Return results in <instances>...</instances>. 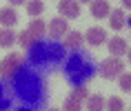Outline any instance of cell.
Wrapping results in <instances>:
<instances>
[{"instance_id":"cell-13","label":"cell","mask_w":131,"mask_h":111,"mask_svg":"<svg viewBox=\"0 0 131 111\" xmlns=\"http://www.w3.org/2000/svg\"><path fill=\"white\" fill-rule=\"evenodd\" d=\"M42 11H45V2H40V0H31V2H27V14L29 16L40 18Z\"/></svg>"},{"instance_id":"cell-6","label":"cell","mask_w":131,"mask_h":111,"mask_svg":"<svg viewBox=\"0 0 131 111\" xmlns=\"http://www.w3.org/2000/svg\"><path fill=\"white\" fill-rule=\"evenodd\" d=\"M89 9H91V16L98 18V20L109 18V14H111V5L107 2V0H93V2L89 5Z\"/></svg>"},{"instance_id":"cell-14","label":"cell","mask_w":131,"mask_h":111,"mask_svg":"<svg viewBox=\"0 0 131 111\" xmlns=\"http://www.w3.org/2000/svg\"><path fill=\"white\" fill-rule=\"evenodd\" d=\"M16 42V34L11 29H0V47H11Z\"/></svg>"},{"instance_id":"cell-5","label":"cell","mask_w":131,"mask_h":111,"mask_svg":"<svg viewBox=\"0 0 131 111\" xmlns=\"http://www.w3.org/2000/svg\"><path fill=\"white\" fill-rule=\"evenodd\" d=\"M58 11H60V18H78L80 16V5L76 0H60L58 2Z\"/></svg>"},{"instance_id":"cell-2","label":"cell","mask_w":131,"mask_h":111,"mask_svg":"<svg viewBox=\"0 0 131 111\" xmlns=\"http://www.w3.org/2000/svg\"><path fill=\"white\" fill-rule=\"evenodd\" d=\"M22 67V56L20 53H9L5 60H0V76L11 78L18 73V69Z\"/></svg>"},{"instance_id":"cell-18","label":"cell","mask_w":131,"mask_h":111,"mask_svg":"<svg viewBox=\"0 0 131 111\" xmlns=\"http://www.w3.org/2000/svg\"><path fill=\"white\" fill-rule=\"evenodd\" d=\"M120 89L131 91V73H122V76H120Z\"/></svg>"},{"instance_id":"cell-9","label":"cell","mask_w":131,"mask_h":111,"mask_svg":"<svg viewBox=\"0 0 131 111\" xmlns=\"http://www.w3.org/2000/svg\"><path fill=\"white\" fill-rule=\"evenodd\" d=\"M109 25H111V29H116V31L124 29V25H127L124 9H113V11H111V14H109Z\"/></svg>"},{"instance_id":"cell-17","label":"cell","mask_w":131,"mask_h":111,"mask_svg":"<svg viewBox=\"0 0 131 111\" xmlns=\"http://www.w3.org/2000/svg\"><path fill=\"white\" fill-rule=\"evenodd\" d=\"M16 42H18L20 47H25V49H27V47H31V45H34L36 40H34V38H31V36L27 34V31H20V34L16 36Z\"/></svg>"},{"instance_id":"cell-16","label":"cell","mask_w":131,"mask_h":111,"mask_svg":"<svg viewBox=\"0 0 131 111\" xmlns=\"http://www.w3.org/2000/svg\"><path fill=\"white\" fill-rule=\"evenodd\" d=\"M104 107H107L109 111H124V102L118 96H111L109 100H104Z\"/></svg>"},{"instance_id":"cell-1","label":"cell","mask_w":131,"mask_h":111,"mask_svg":"<svg viewBox=\"0 0 131 111\" xmlns=\"http://www.w3.org/2000/svg\"><path fill=\"white\" fill-rule=\"evenodd\" d=\"M124 73V62L122 58H107L102 64H100V76L104 80H116Z\"/></svg>"},{"instance_id":"cell-12","label":"cell","mask_w":131,"mask_h":111,"mask_svg":"<svg viewBox=\"0 0 131 111\" xmlns=\"http://www.w3.org/2000/svg\"><path fill=\"white\" fill-rule=\"evenodd\" d=\"M87 109L89 111H104V98L93 93V96L87 98Z\"/></svg>"},{"instance_id":"cell-11","label":"cell","mask_w":131,"mask_h":111,"mask_svg":"<svg viewBox=\"0 0 131 111\" xmlns=\"http://www.w3.org/2000/svg\"><path fill=\"white\" fill-rule=\"evenodd\" d=\"M82 40H84V36L80 34V31H69V34L64 36V45L69 49H78L82 45Z\"/></svg>"},{"instance_id":"cell-15","label":"cell","mask_w":131,"mask_h":111,"mask_svg":"<svg viewBox=\"0 0 131 111\" xmlns=\"http://www.w3.org/2000/svg\"><path fill=\"white\" fill-rule=\"evenodd\" d=\"M80 109H82V100H78L76 96H69L62 107V111H80Z\"/></svg>"},{"instance_id":"cell-20","label":"cell","mask_w":131,"mask_h":111,"mask_svg":"<svg viewBox=\"0 0 131 111\" xmlns=\"http://www.w3.org/2000/svg\"><path fill=\"white\" fill-rule=\"evenodd\" d=\"M49 111H58V109H49Z\"/></svg>"},{"instance_id":"cell-3","label":"cell","mask_w":131,"mask_h":111,"mask_svg":"<svg viewBox=\"0 0 131 111\" xmlns=\"http://www.w3.org/2000/svg\"><path fill=\"white\" fill-rule=\"evenodd\" d=\"M47 34L51 36V38H62V36H67L69 34V22L64 20V18H58V16H56L53 20H49Z\"/></svg>"},{"instance_id":"cell-8","label":"cell","mask_w":131,"mask_h":111,"mask_svg":"<svg viewBox=\"0 0 131 111\" xmlns=\"http://www.w3.org/2000/svg\"><path fill=\"white\" fill-rule=\"evenodd\" d=\"M25 31H27V34L31 36V38H34V40H40V38H42V34L47 31V25L42 22V18H34V20L29 22V27L25 29Z\"/></svg>"},{"instance_id":"cell-10","label":"cell","mask_w":131,"mask_h":111,"mask_svg":"<svg viewBox=\"0 0 131 111\" xmlns=\"http://www.w3.org/2000/svg\"><path fill=\"white\" fill-rule=\"evenodd\" d=\"M16 22H18V16H16V9L14 7L0 9V25H2V29H9L11 25H16Z\"/></svg>"},{"instance_id":"cell-19","label":"cell","mask_w":131,"mask_h":111,"mask_svg":"<svg viewBox=\"0 0 131 111\" xmlns=\"http://www.w3.org/2000/svg\"><path fill=\"white\" fill-rule=\"evenodd\" d=\"M71 96H76L78 100H87V98H89V89H87V87H78V89L71 91Z\"/></svg>"},{"instance_id":"cell-4","label":"cell","mask_w":131,"mask_h":111,"mask_svg":"<svg viewBox=\"0 0 131 111\" xmlns=\"http://www.w3.org/2000/svg\"><path fill=\"white\" fill-rule=\"evenodd\" d=\"M107 49H109L111 58H122L127 51H129V45H127V40L124 38H120V36H113V38H107Z\"/></svg>"},{"instance_id":"cell-7","label":"cell","mask_w":131,"mask_h":111,"mask_svg":"<svg viewBox=\"0 0 131 111\" xmlns=\"http://www.w3.org/2000/svg\"><path fill=\"white\" fill-rule=\"evenodd\" d=\"M84 40L89 42L91 47H98V45H102V42L107 40V31H104L102 27H91L89 31H87V36H84Z\"/></svg>"}]
</instances>
